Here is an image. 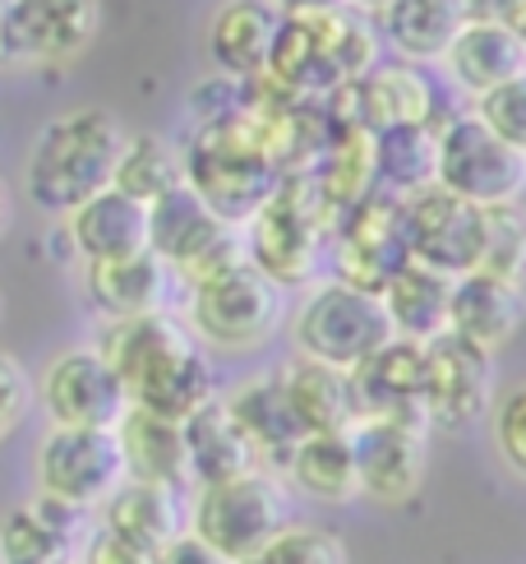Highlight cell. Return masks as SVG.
Returning a JSON list of instances; mask_svg holds the SVG:
<instances>
[{
  "mask_svg": "<svg viewBox=\"0 0 526 564\" xmlns=\"http://www.w3.org/2000/svg\"><path fill=\"white\" fill-rule=\"evenodd\" d=\"M282 481L292 490H300L305 500H319V505H351V500H361L351 431H342V435H305L296 444V454L286 458Z\"/></svg>",
  "mask_w": 526,
  "mask_h": 564,
  "instance_id": "30",
  "label": "cell"
},
{
  "mask_svg": "<svg viewBox=\"0 0 526 564\" xmlns=\"http://www.w3.org/2000/svg\"><path fill=\"white\" fill-rule=\"evenodd\" d=\"M157 564H231V560H227V555H218L208 542H199L195 532H180L176 542L157 555Z\"/></svg>",
  "mask_w": 526,
  "mask_h": 564,
  "instance_id": "40",
  "label": "cell"
},
{
  "mask_svg": "<svg viewBox=\"0 0 526 564\" xmlns=\"http://www.w3.org/2000/svg\"><path fill=\"white\" fill-rule=\"evenodd\" d=\"M149 250L172 269L176 282H185V292H195L245 264V231L218 218L189 185H180L149 204Z\"/></svg>",
  "mask_w": 526,
  "mask_h": 564,
  "instance_id": "7",
  "label": "cell"
},
{
  "mask_svg": "<svg viewBox=\"0 0 526 564\" xmlns=\"http://www.w3.org/2000/svg\"><path fill=\"white\" fill-rule=\"evenodd\" d=\"M33 398H37L33 375L23 370V361H19V357H10V351H0V444H6V440L23 426V421H29Z\"/></svg>",
  "mask_w": 526,
  "mask_h": 564,
  "instance_id": "38",
  "label": "cell"
},
{
  "mask_svg": "<svg viewBox=\"0 0 526 564\" xmlns=\"http://www.w3.org/2000/svg\"><path fill=\"white\" fill-rule=\"evenodd\" d=\"M130 130L107 107H69L52 116L23 158V195L52 218H69L116 185Z\"/></svg>",
  "mask_w": 526,
  "mask_h": 564,
  "instance_id": "2",
  "label": "cell"
},
{
  "mask_svg": "<svg viewBox=\"0 0 526 564\" xmlns=\"http://www.w3.org/2000/svg\"><path fill=\"white\" fill-rule=\"evenodd\" d=\"M286 523H292V486L269 467L195 486V500H189V532L231 564L254 560Z\"/></svg>",
  "mask_w": 526,
  "mask_h": 564,
  "instance_id": "5",
  "label": "cell"
},
{
  "mask_svg": "<svg viewBox=\"0 0 526 564\" xmlns=\"http://www.w3.org/2000/svg\"><path fill=\"white\" fill-rule=\"evenodd\" d=\"M522 231H526V208H522Z\"/></svg>",
  "mask_w": 526,
  "mask_h": 564,
  "instance_id": "46",
  "label": "cell"
},
{
  "mask_svg": "<svg viewBox=\"0 0 526 564\" xmlns=\"http://www.w3.org/2000/svg\"><path fill=\"white\" fill-rule=\"evenodd\" d=\"M513 29H517V37L526 42V0H522V10H517V19H513Z\"/></svg>",
  "mask_w": 526,
  "mask_h": 564,
  "instance_id": "45",
  "label": "cell"
},
{
  "mask_svg": "<svg viewBox=\"0 0 526 564\" xmlns=\"http://www.w3.org/2000/svg\"><path fill=\"white\" fill-rule=\"evenodd\" d=\"M185 449H189V477H195V486L231 481V477L259 467L250 440L241 435V426H235V416L227 412L222 398L185 421Z\"/></svg>",
  "mask_w": 526,
  "mask_h": 564,
  "instance_id": "31",
  "label": "cell"
},
{
  "mask_svg": "<svg viewBox=\"0 0 526 564\" xmlns=\"http://www.w3.org/2000/svg\"><path fill=\"white\" fill-rule=\"evenodd\" d=\"M355 408L361 421H406V426H425V347L412 338H393L374 351V357L351 370Z\"/></svg>",
  "mask_w": 526,
  "mask_h": 564,
  "instance_id": "18",
  "label": "cell"
},
{
  "mask_svg": "<svg viewBox=\"0 0 526 564\" xmlns=\"http://www.w3.org/2000/svg\"><path fill=\"white\" fill-rule=\"evenodd\" d=\"M439 191L475 208H513L526 195V153L504 144L475 111L439 116Z\"/></svg>",
  "mask_w": 526,
  "mask_h": 564,
  "instance_id": "8",
  "label": "cell"
},
{
  "mask_svg": "<svg viewBox=\"0 0 526 564\" xmlns=\"http://www.w3.org/2000/svg\"><path fill=\"white\" fill-rule=\"evenodd\" d=\"M92 347L121 375L130 408L157 412L185 426L195 412L222 398L218 370H212L204 343L172 311L139 315V319H107Z\"/></svg>",
  "mask_w": 526,
  "mask_h": 564,
  "instance_id": "1",
  "label": "cell"
},
{
  "mask_svg": "<svg viewBox=\"0 0 526 564\" xmlns=\"http://www.w3.org/2000/svg\"><path fill=\"white\" fill-rule=\"evenodd\" d=\"M172 269H166L153 250L130 254V260L111 264H84V292L92 311L107 319H139V315H162L166 296H172Z\"/></svg>",
  "mask_w": 526,
  "mask_h": 564,
  "instance_id": "25",
  "label": "cell"
},
{
  "mask_svg": "<svg viewBox=\"0 0 526 564\" xmlns=\"http://www.w3.org/2000/svg\"><path fill=\"white\" fill-rule=\"evenodd\" d=\"M121 435V454H125V473L130 481H153V486H172V490H189V449H185V426L180 421H166L157 412L130 408L125 421L116 426Z\"/></svg>",
  "mask_w": 526,
  "mask_h": 564,
  "instance_id": "28",
  "label": "cell"
},
{
  "mask_svg": "<svg viewBox=\"0 0 526 564\" xmlns=\"http://www.w3.org/2000/svg\"><path fill=\"white\" fill-rule=\"evenodd\" d=\"M338 223H342L338 208L324 199L315 172L282 176L277 195L241 227L245 231V260L263 278H273L282 292L305 288V282H315L324 246L332 241Z\"/></svg>",
  "mask_w": 526,
  "mask_h": 564,
  "instance_id": "4",
  "label": "cell"
},
{
  "mask_svg": "<svg viewBox=\"0 0 526 564\" xmlns=\"http://www.w3.org/2000/svg\"><path fill=\"white\" fill-rule=\"evenodd\" d=\"M412 260V241H406V199L374 191L355 208H347L338 231H332V278L351 282L365 292H384L393 273Z\"/></svg>",
  "mask_w": 526,
  "mask_h": 564,
  "instance_id": "11",
  "label": "cell"
},
{
  "mask_svg": "<svg viewBox=\"0 0 526 564\" xmlns=\"http://www.w3.org/2000/svg\"><path fill=\"white\" fill-rule=\"evenodd\" d=\"M384 46H393L397 61H443L448 46L467 29L462 0H393V6L374 19Z\"/></svg>",
  "mask_w": 526,
  "mask_h": 564,
  "instance_id": "29",
  "label": "cell"
},
{
  "mask_svg": "<svg viewBox=\"0 0 526 564\" xmlns=\"http://www.w3.org/2000/svg\"><path fill=\"white\" fill-rule=\"evenodd\" d=\"M42 408L52 426L116 431L130 412V393L98 347H65L42 370Z\"/></svg>",
  "mask_w": 526,
  "mask_h": 564,
  "instance_id": "13",
  "label": "cell"
},
{
  "mask_svg": "<svg viewBox=\"0 0 526 564\" xmlns=\"http://www.w3.org/2000/svg\"><path fill=\"white\" fill-rule=\"evenodd\" d=\"M245 564H351V555H347V542L338 532L292 519L269 546H263L254 560H245Z\"/></svg>",
  "mask_w": 526,
  "mask_h": 564,
  "instance_id": "34",
  "label": "cell"
},
{
  "mask_svg": "<svg viewBox=\"0 0 526 564\" xmlns=\"http://www.w3.org/2000/svg\"><path fill=\"white\" fill-rule=\"evenodd\" d=\"M277 380H282V393H286V403H292L305 435L355 431L361 408H355V384L347 370L309 361V357H292L277 366Z\"/></svg>",
  "mask_w": 526,
  "mask_h": 564,
  "instance_id": "24",
  "label": "cell"
},
{
  "mask_svg": "<svg viewBox=\"0 0 526 564\" xmlns=\"http://www.w3.org/2000/svg\"><path fill=\"white\" fill-rule=\"evenodd\" d=\"M475 273H494V278L526 282L522 204H513V208H485V250H481V269H475Z\"/></svg>",
  "mask_w": 526,
  "mask_h": 564,
  "instance_id": "35",
  "label": "cell"
},
{
  "mask_svg": "<svg viewBox=\"0 0 526 564\" xmlns=\"http://www.w3.org/2000/svg\"><path fill=\"white\" fill-rule=\"evenodd\" d=\"M185 185V153L162 134L130 130V144L116 167V191H125L139 204H157L162 195H172Z\"/></svg>",
  "mask_w": 526,
  "mask_h": 564,
  "instance_id": "33",
  "label": "cell"
},
{
  "mask_svg": "<svg viewBox=\"0 0 526 564\" xmlns=\"http://www.w3.org/2000/svg\"><path fill=\"white\" fill-rule=\"evenodd\" d=\"M88 536L84 509L33 496L0 513V564H79Z\"/></svg>",
  "mask_w": 526,
  "mask_h": 564,
  "instance_id": "17",
  "label": "cell"
},
{
  "mask_svg": "<svg viewBox=\"0 0 526 564\" xmlns=\"http://www.w3.org/2000/svg\"><path fill=\"white\" fill-rule=\"evenodd\" d=\"M10 218H14V208H10V191H6V181H0V237L10 231Z\"/></svg>",
  "mask_w": 526,
  "mask_h": 564,
  "instance_id": "44",
  "label": "cell"
},
{
  "mask_svg": "<svg viewBox=\"0 0 526 564\" xmlns=\"http://www.w3.org/2000/svg\"><path fill=\"white\" fill-rule=\"evenodd\" d=\"M490 431H494V449H498V458H504V467H508L513 477L526 481V380L513 384L494 403Z\"/></svg>",
  "mask_w": 526,
  "mask_h": 564,
  "instance_id": "37",
  "label": "cell"
},
{
  "mask_svg": "<svg viewBox=\"0 0 526 564\" xmlns=\"http://www.w3.org/2000/svg\"><path fill=\"white\" fill-rule=\"evenodd\" d=\"M79 564H157V555L134 551V546H125V542H116L111 532L92 528V536H88V546H84Z\"/></svg>",
  "mask_w": 526,
  "mask_h": 564,
  "instance_id": "39",
  "label": "cell"
},
{
  "mask_svg": "<svg viewBox=\"0 0 526 564\" xmlns=\"http://www.w3.org/2000/svg\"><path fill=\"white\" fill-rule=\"evenodd\" d=\"M526 324V282L513 278H494V273H467L452 288V315H448V334L485 351H504L517 328Z\"/></svg>",
  "mask_w": 526,
  "mask_h": 564,
  "instance_id": "20",
  "label": "cell"
},
{
  "mask_svg": "<svg viewBox=\"0 0 526 564\" xmlns=\"http://www.w3.org/2000/svg\"><path fill=\"white\" fill-rule=\"evenodd\" d=\"M282 19L286 14L273 6V0H222L208 19V33H204L212 69L235 79V84L259 79L273 61Z\"/></svg>",
  "mask_w": 526,
  "mask_h": 564,
  "instance_id": "19",
  "label": "cell"
},
{
  "mask_svg": "<svg viewBox=\"0 0 526 564\" xmlns=\"http://www.w3.org/2000/svg\"><path fill=\"white\" fill-rule=\"evenodd\" d=\"M33 477H37V496H52L84 513H98L130 481L121 435L84 431V426H52L37 440Z\"/></svg>",
  "mask_w": 526,
  "mask_h": 564,
  "instance_id": "10",
  "label": "cell"
},
{
  "mask_svg": "<svg viewBox=\"0 0 526 564\" xmlns=\"http://www.w3.org/2000/svg\"><path fill=\"white\" fill-rule=\"evenodd\" d=\"M452 288H458V278H452V273H439L429 264L406 260L393 273L388 288L379 292V296H384L388 319H393V334L412 338L420 347L443 338L448 334V315H452Z\"/></svg>",
  "mask_w": 526,
  "mask_h": 564,
  "instance_id": "27",
  "label": "cell"
},
{
  "mask_svg": "<svg viewBox=\"0 0 526 564\" xmlns=\"http://www.w3.org/2000/svg\"><path fill=\"white\" fill-rule=\"evenodd\" d=\"M406 241H412L416 264L467 278V273L481 269L485 208H475L458 195L439 191V185H429V191L406 199Z\"/></svg>",
  "mask_w": 526,
  "mask_h": 564,
  "instance_id": "14",
  "label": "cell"
},
{
  "mask_svg": "<svg viewBox=\"0 0 526 564\" xmlns=\"http://www.w3.org/2000/svg\"><path fill=\"white\" fill-rule=\"evenodd\" d=\"M98 528L134 551L162 555L180 532H189V500H185V490H172V486L125 481L98 509Z\"/></svg>",
  "mask_w": 526,
  "mask_h": 564,
  "instance_id": "22",
  "label": "cell"
},
{
  "mask_svg": "<svg viewBox=\"0 0 526 564\" xmlns=\"http://www.w3.org/2000/svg\"><path fill=\"white\" fill-rule=\"evenodd\" d=\"M61 231L79 264H111L149 250V204L130 199L125 191H102L69 218H61Z\"/></svg>",
  "mask_w": 526,
  "mask_h": 564,
  "instance_id": "21",
  "label": "cell"
},
{
  "mask_svg": "<svg viewBox=\"0 0 526 564\" xmlns=\"http://www.w3.org/2000/svg\"><path fill=\"white\" fill-rule=\"evenodd\" d=\"M467 19H485V23H513L522 0H462Z\"/></svg>",
  "mask_w": 526,
  "mask_h": 564,
  "instance_id": "41",
  "label": "cell"
},
{
  "mask_svg": "<svg viewBox=\"0 0 526 564\" xmlns=\"http://www.w3.org/2000/svg\"><path fill=\"white\" fill-rule=\"evenodd\" d=\"M222 403L235 416L241 435L250 440L259 467H269V473L282 477V467H286V458L296 454V444L305 440V431H300L292 403H286L277 370L273 375H254V380H241L231 393H222Z\"/></svg>",
  "mask_w": 526,
  "mask_h": 564,
  "instance_id": "23",
  "label": "cell"
},
{
  "mask_svg": "<svg viewBox=\"0 0 526 564\" xmlns=\"http://www.w3.org/2000/svg\"><path fill=\"white\" fill-rule=\"evenodd\" d=\"M185 185L231 227H245L277 195L282 172L263 144L259 116L245 102L227 121L199 126L195 144L185 149Z\"/></svg>",
  "mask_w": 526,
  "mask_h": 564,
  "instance_id": "3",
  "label": "cell"
},
{
  "mask_svg": "<svg viewBox=\"0 0 526 564\" xmlns=\"http://www.w3.org/2000/svg\"><path fill=\"white\" fill-rule=\"evenodd\" d=\"M494 408V357L452 334L425 347V421L429 431H467Z\"/></svg>",
  "mask_w": 526,
  "mask_h": 564,
  "instance_id": "16",
  "label": "cell"
},
{
  "mask_svg": "<svg viewBox=\"0 0 526 564\" xmlns=\"http://www.w3.org/2000/svg\"><path fill=\"white\" fill-rule=\"evenodd\" d=\"M282 319H286V292L273 278H263L250 260L195 288L185 301L189 334L218 351H254L277 334Z\"/></svg>",
  "mask_w": 526,
  "mask_h": 564,
  "instance_id": "9",
  "label": "cell"
},
{
  "mask_svg": "<svg viewBox=\"0 0 526 564\" xmlns=\"http://www.w3.org/2000/svg\"><path fill=\"white\" fill-rule=\"evenodd\" d=\"M448 79L458 84L467 98H485L498 84H508L513 75L526 69V42L517 37L513 23H485V19H467V29L458 42L448 46Z\"/></svg>",
  "mask_w": 526,
  "mask_h": 564,
  "instance_id": "26",
  "label": "cell"
},
{
  "mask_svg": "<svg viewBox=\"0 0 526 564\" xmlns=\"http://www.w3.org/2000/svg\"><path fill=\"white\" fill-rule=\"evenodd\" d=\"M102 33V0H10L0 52L19 65H75Z\"/></svg>",
  "mask_w": 526,
  "mask_h": 564,
  "instance_id": "12",
  "label": "cell"
},
{
  "mask_svg": "<svg viewBox=\"0 0 526 564\" xmlns=\"http://www.w3.org/2000/svg\"><path fill=\"white\" fill-rule=\"evenodd\" d=\"M273 6H277L286 19H309V14L342 10V6H351V0H273Z\"/></svg>",
  "mask_w": 526,
  "mask_h": 564,
  "instance_id": "42",
  "label": "cell"
},
{
  "mask_svg": "<svg viewBox=\"0 0 526 564\" xmlns=\"http://www.w3.org/2000/svg\"><path fill=\"white\" fill-rule=\"evenodd\" d=\"M379 191L412 199L439 181V130L435 126H393L374 134Z\"/></svg>",
  "mask_w": 526,
  "mask_h": 564,
  "instance_id": "32",
  "label": "cell"
},
{
  "mask_svg": "<svg viewBox=\"0 0 526 564\" xmlns=\"http://www.w3.org/2000/svg\"><path fill=\"white\" fill-rule=\"evenodd\" d=\"M361 496L374 505H412L429 473V431L406 421H355L351 431Z\"/></svg>",
  "mask_w": 526,
  "mask_h": 564,
  "instance_id": "15",
  "label": "cell"
},
{
  "mask_svg": "<svg viewBox=\"0 0 526 564\" xmlns=\"http://www.w3.org/2000/svg\"><path fill=\"white\" fill-rule=\"evenodd\" d=\"M393 319L384 311V296L351 288L342 278H324L305 292L300 311L292 315V343L296 357L338 366V370H361L384 343H393Z\"/></svg>",
  "mask_w": 526,
  "mask_h": 564,
  "instance_id": "6",
  "label": "cell"
},
{
  "mask_svg": "<svg viewBox=\"0 0 526 564\" xmlns=\"http://www.w3.org/2000/svg\"><path fill=\"white\" fill-rule=\"evenodd\" d=\"M471 111L481 116V121L504 139V144L526 153V69L513 75L508 84H498L494 93H485V98H475Z\"/></svg>",
  "mask_w": 526,
  "mask_h": 564,
  "instance_id": "36",
  "label": "cell"
},
{
  "mask_svg": "<svg viewBox=\"0 0 526 564\" xmlns=\"http://www.w3.org/2000/svg\"><path fill=\"white\" fill-rule=\"evenodd\" d=\"M393 6V0H351V10H361V14H370V19H379Z\"/></svg>",
  "mask_w": 526,
  "mask_h": 564,
  "instance_id": "43",
  "label": "cell"
}]
</instances>
